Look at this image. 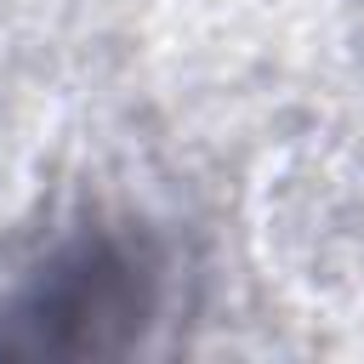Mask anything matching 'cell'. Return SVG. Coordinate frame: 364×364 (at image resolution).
Listing matches in <instances>:
<instances>
[{"instance_id":"1","label":"cell","mask_w":364,"mask_h":364,"mask_svg":"<svg viewBox=\"0 0 364 364\" xmlns=\"http://www.w3.org/2000/svg\"><path fill=\"white\" fill-rule=\"evenodd\" d=\"M154 307V267L119 239L68 245L17 301L6 307L0 353H51V358H97L131 347Z\"/></svg>"}]
</instances>
